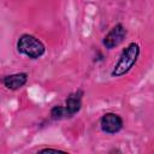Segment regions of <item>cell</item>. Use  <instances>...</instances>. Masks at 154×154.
<instances>
[{
    "label": "cell",
    "instance_id": "obj_1",
    "mask_svg": "<svg viewBox=\"0 0 154 154\" xmlns=\"http://www.w3.org/2000/svg\"><path fill=\"white\" fill-rule=\"evenodd\" d=\"M141 53V48L140 45L136 42H131L129 43L122 52L117 64L114 65L111 75L112 77H120L126 75L137 63L138 57Z\"/></svg>",
    "mask_w": 154,
    "mask_h": 154
},
{
    "label": "cell",
    "instance_id": "obj_2",
    "mask_svg": "<svg viewBox=\"0 0 154 154\" xmlns=\"http://www.w3.org/2000/svg\"><path fill=\"white\" fill-rule=\"evenodd\" d=\"M17 51L30 59H38L45 54L46 46L34 35L23 34L17 41Z\"/></svg>",
    "mask_w": 154,
    "mask_h": 154
},
{
    "label": "cell",
    "instance_id": "obj_3",
    "mask_svg": "<svg viewBox=\"0 0 154 154\" xmlns=\"http://www.w3.org/2000/svg\"><path fill=\"white\" fill-rule=\"evenodd\" d=\"M128 31L125 29V26L122 23L116 24L114 26H112L109 29V31L105 35L103 40H102V45L107 48V49H112L118 47L125 38Z\"/></svg>",
    "mask_w": 154,
    "mask_h": 154
},
{
    "label": "cell",
    "instance_id": "obj_4",
    "mask_svg": "<svg viewBox=\"0 0 154 154\" xmlns=\"http://www.w3.org/2000/svg\"><path fill=\"white\" fill-rule=\"evenodd\" d=\"M100 126L101 130L106 134H117L123 128V119L117 113H105L100 119Z\"/></svg>",
    "mask_w": 154,
    "mask_h": 154
},
{
    "label": "cell",
    "instance_id": "obj_5",
    "mask_svg": "<svg viewBox=\"0 0 154 154\" xmlns=\"http://www.w3.org/2000/svg\"><path fill=\"white\" fill-rule=\"evenodd\" d=\"M84 91L82 89H78L73 93H71L66 100H65V112H66V118H70L75 116L77 112H79L82 107V99H83Z\"/></svg>",
    "mask_w": 154,
    "mask_h": 154
},
{
    "label": "cell",
    "instance_id": "obj_6",
    "mask_svg": "<svg viewBox=\"0 0 154 154\" xmlns=\"http://www.w3.org/2000/svg\"><path fill=\"white\" fill-rule=\"evenodd\" d=\"M28 82V75L25 72H19V73H13V75H7L2 78L4 85L10 89V90H17L20 89L22 87L25 85Z\"/></svg>",
    "mask_w": 154,
    "mask_h": 154
},
{
    "label": "cell",
    "instance_id": "obj_7",
    "mask_svg": "<svg viewBox=\"0 0 154 154\" xmlns=\"http://www.w3.org/2000/svg\"><path fill=\"white\" fill-rule=\"evenodd\" d=\"M51 118L57 120V119H61V118H66V112H65V107L64 106H54L51 109Z\"/></svg>",
    "mask_w": 154,
    "mask_h": 154
},
{
    "label": "cell",
    "instance_id": "obj_8",
    "mask_svg": "<svg viewBox=\"0 0 154 154\" xmlns=\"http://www.w3.org/2000/svg\"><path fill=\"white\" fill-rule=\"evenodd\" d=\"M40 152H63L60 149H55V148H43V149H40Z\"/></svg>",
    "mask_w": 154,
    "mask_h": 154
}]
</instances>
